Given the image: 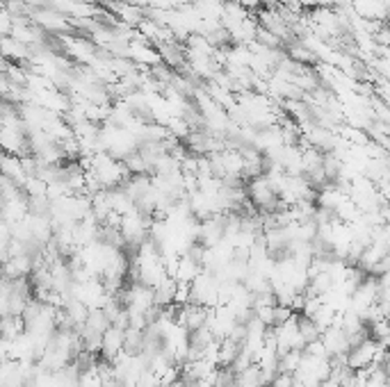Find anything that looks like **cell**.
Segmentation results:
<instances>
[{"label":"cell","instance_id":"6da1fadb","mask_svg":"<svg viewBox=\"0 0 390 387\" xmlns=\"http://www.w3.org/2000/svg\"><path fill=\"white\" fill-rule=\"evenodd\" d=\"M381 344L377 340H365L356 344V347H352L349 351H347L345 360H347V367H349L352 371H358V369H370V364L374 362V355H377Z\"/></svg>","mask_w":390,"mask_h":387},{"label":"cell","instance_id":"7a4b0ae2","mask_svg":"<svg viewBox=\"0 0 390 387\" xmlns=\"http://www.w3.org/2000/svg\"><path fill=\"white\" fill-rule=\"evenodd\" d=\"M122 351H124V331L117 326L105 328L101 335V351H98V355L112 362Z\"/></svg>","mask_w":390,"mask_h":387},{"label":"cell","instance_id":"3957f363","mask_svg":"<svg viewBox=\"0 0 390 387\" xmlns=\"http://www.w3.org/2000/svg\"><path fill=\"white\" fill-rule=\"evenodd\" d=\"M297 331H299L303 344H310V342L322 338V328L317 326V321L306 317V314H299V312H297Z\"/></svg>","mask_w":390,"mask_h":387},{"label":"cell","instance_id":"277c9868","mask_svg":"<svg viewBox=\"0 0 390 387\" xmlns=\"http://www.w3.org/2000/svg\"><path fill=\"white\" fill-rule=\"evenodd\" d=\"M174 292H176V281L174 278H165L153 288V303L160 307H167L174 303Z\"/></svg>","mask_w":390,"mask_h":387},{"label":"cell","instance_id":"5b68a950","mask_svg":"<svg viewBox=\"0 0 390 387\" xmlns=\"http://www.w3.org/2000/svg\"><path fill=\"white\" fill-rule=\"evenodd\" d=\"M301 357H303V351H299V349L286 351L283 355H279L276 371H279V374H292L295 376V371L299 369V364H301Z\"/></svg>","mask_w":390,"mask_h":387},{"label":"cell","instance_id":"8992f818","mask_svg":"<svg viewBox=\"0 0 390 387\" xmlns=\"http://www.w3.org/2000/svg\"><path fill=\"white\" fill-rule=\"evenodd\" d=\"M295 376L292 374H279V371H276V374L272 376V381H269L265 387H295Z\"/></svg>","mask_w":390,"mask_h":387}]
</instances>
